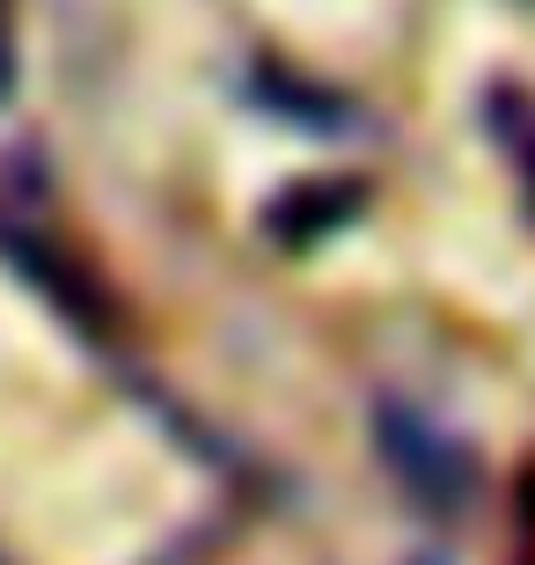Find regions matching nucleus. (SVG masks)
Returning a JSON list of instances; mask_svg holds the SVG:
<instances>
[{"label": "nucleus", "instance_id": "nucleus-2", "mask_svg": "<svg viewBox=\"0 0 535 565\" xmlns=\"http://www.w3.org/2000/svg\"><path fill=\"white\" fill-rule=\"evenodd\" d=\"M367 206V191L352 184V177H315V184H287L279 199L265 206V235L271 243H287V250H309L323 235H338L352 213Z\"/></svg>", "mask_w": 535, "mask_h": 565}, {"label": "nucleus", "instance_id": "nucleus-4", "mask_svg": "<svg viewBox=\"0 0 535 565\" xmlns=\"http://www.w3.org/2000/svg\"><path fill=\"white\" fill-rule=\"evenodd\" d=\"M15 74H22V60H15V0H0V104H8Z\"/></svg>", "mask_w": 535, "mask_h": 565}, {"label": "nucleus", "instance_id": "nucleus-1", "mask_svg": "<svg viewBox=\"0 0 535 565\" xmlns=\"http://www.w3.org/2000/svg\"><path fill=\"white\" fill-rule=\"evenodd\" d=\"M374 448H382L389 478L404 484L418 507H432V514H462V507H470V492H477L470 440L448 434L426 404L374 397Z\"/></svg>", "mask_w": 535, "mask_h": 565}, {"label": "nucleus", "instance_id": "nucleus-5", "mask_svg": "<svg viewBox=\"0 0 535 565\" xmlns=\"http://www.w3.org/2000/svg\"><path fill=\"white\" fill-rule=\"evenodd\" d=\"M411 565H448V558H411Z\"/></svg>", "mask_w": 535, "mask_h": 565}, {"label": "nucleus", "instance_id": "nucleus-3", "mask_svg": "<svg viewBox=\"0 0 535 565\" xmlns=\"http://www.w3.org/2000/svg\"><path fill=\"white\" fill-rule=\"evenodd\" d=\"M484 126H492L499 147L514 154L521 184H528V199H535V96H521V88H492V96H484Z\"/></svg>", "mask_w": 535, "mask_h": 565}]
</instances>
